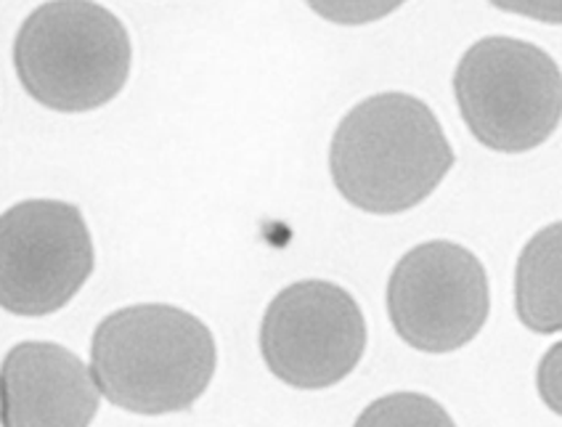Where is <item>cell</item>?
<instances>
[{
  "mask_svg": "<svg viewBox=\"0 0 562 427\" xmlns=\"http://www.w3.org/2000/svg\"><path fill=\"white\" fill-rule=\"evenodd\" d=\"M329 168L350 205L393 215L417 207L440 187L453 151L425 101L380 93L345 114L331 138Z\"/></svg>",
  "mask_w": 562,
  "mask_h": 427,
  "instance_id": "6da1fadb",
  "label": "cell"
},
{
  "mask_svg": "<svg viewBox=\"0 0 562 427\" xmlns=\"http://www.w3.org/2000/svg\"><path fill=\"white\" fill-rule=\"evenodd\" d=\"M93 378L114 406L136 414L183 412L207 391L218 350L210 329L176 305H131L99 324Z\"/></svg>",
  "mask_w": 562,
  "mask_h": 427,
  "instance_id": "7a4b0ae2",
  "label": "cell"
},
{
  "mask_svg": "<svg viewBox=\"0 0 562 427\" xmlns=\"http://www.w3.org/2000/svg\"><path fill=\"white\" fill-rule=\"evenodd\" d=\"M24 91L56 112H91L123 91L131 41L112 11L91 0H50L32 11L14 43Z\"/></svg>",
  "mask_w": 562,
  "mask_h": 427,
  "instance_id": "3957f363",
  "label": "cell"
},
{
  "mask_svg": "<svg viewBox=\"0 0 562 427\" xmlns=\"http://www.w3.org/2000/svg\"><path fill=\"white\" fill-rule=\"evenodd\" d=\"M459 112L485 149L520 155L562 120V72L552 56L515 37H483L453 75Z\"/></svg>",
  "mask_w": 562,
  "mask_h": 427,
  "instance_id": "277c9868",
  "label": "cell"
},
{
  "mask_svg": "<svg viewBox=\"0 0 562 427\" xmlns=\"http://www.w3.org/2000/svg\"><path fill=\"white\" fill-rule=\"evenodd\" d=\"M91 271L93 241L75 205L30 200L0 215V308L9 314H54Z\"/></svg>",
  "mask_w": 562,
  "mask_h": 427,
  "instance_id": "5b68a950",
  "label": "cell"
},
{
  "mask_svg": "<svg viewBox=\"0 0 562 427\" xmlns=\"http://www.w3.org/2000/svg\"><path fill=\"white\" fill-rule=\"evenodd\" d=\"M488 277L477 255L453 241L408 250L387 282V314L406 346L451 353L475 340L488 318Z\"/></svg>",
  "mask_w": 562,
  "mask_h": 427,
  "instance_id": "8992f818",
  "label": "cell"
},
{
  "mask_svg": "<svg viewBox=\"0 0 562 427\" xmlns=\"http://www.w3.org/2000/svg\"><path fill=\"white\" fill-rule=\"evenodd\" d=\"M367 322L359 303L331 282H297L268 305L260 327L266 367L286 385L322 391L359 367Z\"/></svg>",
  "mask_w": 562,
  "mask_h": 427,
  "instance_id": "52a82bcc",
  "label": "cell"
},
{
  "mask_svg": "<svg viewBox=\"0 0 562 427\" xmlns=\"http://www.w3.org/2000/svg\"><path fill=\"white\" fill-rule=\"evenodd\" d=\"M99 382L72 350L22 342L0 367L3 425H88L99 412Z\"/></svg>",
  "mask_w": 562,
  "mask_h": 427,
  "instance_id": "ba28073f",
  "label": "cell"
},
{
  "mask_svg": "<svg viewBox=\"0 0 562 427\" xmlns=\"http://www.w3.org/2000/svg\"><path fill=\"white\" fill-rule=\"evenodd\" d=\"M515 311L536 335L562 333V221L522 247L515 271Z\"/></svg>",
  "mask_w": 562,
  "mask_h": 427,
  "instance_id": "9c48e42d",
  "label": "cell"
},
{
  "mask_svg": "<svg viewBox=\"0 0 562 427\" xmlns=\"http://www.w3.org/2000/svg\"><path fill=\"white\" fill-rule=\"evenodd\" d=\"M361 425H451V417L436 401L417 393H395L369 406L359 417Z\"/></svg>",
  "mask_w": 562,
  "mask_h": 427,
  "instance_id": "30bf717a",
  "label": "cell"
},
{
  "mask_svg": "<svg viewBox=\"0 0 562 427\" xmlns=\"http://www.w3.org/2000/svg\"><path fill=\"white\" fill-rule=\"evenodd\" d=\"M318 16L335 24H369L380 22L395 9L406 3V0H305Z\"/></svg>",
  "mask_w": 562,
  "mask_h": 427,
  "instance_id": "8fae6325",
  "label": "cell"
},
{
  "mask_svg": "<svg viewBox=\"0 0 562 427\" xmlns=\"http://www.w3.org/2000/svg\"><path fill=\"white\" fill-rule=\"evenodd\" d=\"M536 387H539V396L547 409L562 417V340L549 348L541 359L539 372H536Z\"/></svg>",
  "mask_w": 562,
  "mask_h": 427,
  "instance_id": "7c38bea8",
  "label": "cell"
},
{
  "mask_svg": "<svg viewBox=\"0 0 562 427\" xmlns=\"http://www.w3.org/2000/svg\"><path fill=\"white\" fill-rule=\"evenodd\" d=\"M507 14L528 16L544 24H562V0H491Z\"/></svg>",
  "mask_w": 562,
  "mask_h": 427,
  "instance_id": "4fadbf2b",
  "label": "cell"
}]
</instances>
